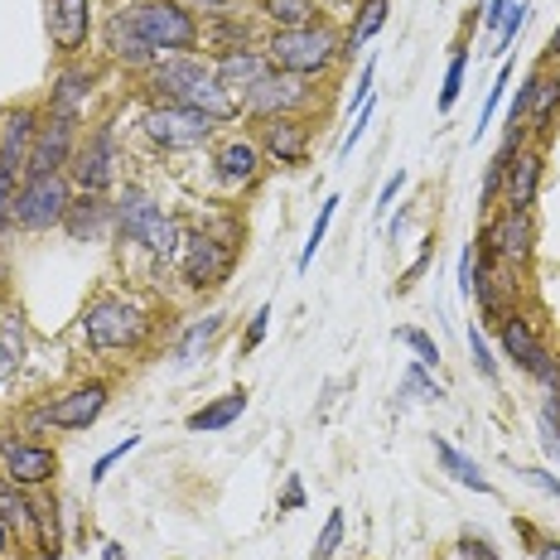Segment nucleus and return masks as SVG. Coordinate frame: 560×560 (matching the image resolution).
<instances>
[{
	"instance_id": "nucleus-19",
	"label": "nucleus",
	"mask_w": 560,
	"mask_h": 560,
	"mask_svg": "<svg viewBox=\"0 0 560 560\" xmlns=\"http://www.w3.org/2000/svg\"><path fill=\"white\" fill-rule=\"evenodd\" d=\"M310 121L305 116H276L261 131V150L276 160V165H300L310 155Z\"/></svg>"
},
{
	"instance_id": "nucleus-47",
	"label": "nucleus",
	"mask_w": 560,
	"mask_h": 560,
	"mask_svg": "<svg viewBox=\"0 0 560 560\" xmlns=\"http://www.w3.org/2000/svg\"><path fill=\"white\" fill-rule=\"evenodd\" d=\"M189 10H194V15H208V20L237 15V5H232V0H189Z\"/></svg>"
},
{
	"instance_id": "nucleus-30",
	"label": "nucleus",
	"mask_w": 560,
	"mask_h": 560,
	"mask_svg": "<svg viewBox=\"0 0 560 560\" xmlns=\"http://www.w3.org/2000/svg\"><path fill=\"white\" fill-rule=\"evenodd\" d=\"M256 10H261L276 30H305L319 20V5H314V0H256Z\"/></svg>"
},
{
	"instance_id": "nucleus-35",
	"label": "nucleus",
	"mask_w": 560,
	"mask_h": 560,
	"mask_svg": "<svg viewBox=\"0 0 560 560\" xmlns=\"http://www.w3.org/2000/svg\"><path fill=\"white\" fill-rule=\"evenodd\" d=\"M338 203H343L338 194H334V198H324V203H319V218H314V228H310V242L300 247V271H310V261L319 256L324 237H329V223H334V213H338Z\"/></svg>"
},
{
	"instance_id": "nucleus-59",
	"label": "nucleus",
	"mask_w": 560,
	"mask_h": 560,
	"mask_svg": "<svg viewBox=\"0 0 560 560\" xmlns=\"http://www.w3.org/2000/svg\"><path fill=\"white\" fill-rule=\"evenodd\" d=\"M0 319H5V310H0Z\"/></svg>"
},
{
	"instance_id": "nucleus-1",
	"label": "nucleus",
	"mask_w": 560,
	"mask_h": 560,
	"mask_svg": "<svg viewBox=\"0 0 560 560\" xmlns=\"http://www.w3.org/2000/svg\"><path fill=\"white\" fill-rule=\"evenodd\" d=\"M261 54L271 58V68L295 78H324L343 58V34L324 20H314L305 30H271V39L261 44Z\"/></svg>"
},
{
	"instance_id": "nucleus-16",
	"label": "nucleus",
	"mask_w": 560,
	"mask_h": 560,
	"mask_svg": "<svg viewBox=\"0 0 560 560\" xmlns=\"http://www.w3.org/2000/svg\"><path fill=\"white\" fill-rule=\"evenodd\" d=\"M49 5V39L63 58L88 49L92 34V0H44Z\"/></svg>"
},
{
	"instance_id": "nucleus-18",
	"label": "nucleus",
	"mask_w": 560,
	"mask_h": 560,
	"mask_svg": "<svg viewBox=\"0 0 560 560\" xmlns=\"http://www.w3.org/2000/svg\"><path fill=\"white\" fill-rule=\"evenodd\" d=\"M34 131H39V112L34 107H10L0 116V165L25 174L30 150H34Z\"/></svg>"
},
{
	"instance_id": "nucleus-28",
	"label": "nucleus",
	"mask_w": 560,
	"mask_h": 560,
	"mask_svg": "<svg viewBox=\"0 0 560 560\" xmlns=\"http://www.w3.org/2000/svg\"><path fill=\"white\" fill-rule=\"evenodd\" d=\"M387 0H363L353 15V25L343 30V58H358V49L372 39V34H382V25H387Z\"/></svg>"
},
{
	"instance_id": "nucleus-13",
	"label": "nucleus",
	"mask_w": 560,
	"mask_h": 560,
	"mask_svg": "<svg viewBox=\"0 0 560 560\" xmlns=\"http://www.w3.org/2000/svg\"><path fill=\"white\" fill-rule=\"evenodd\" d=\"M112 179H116V131L112 126H97L73 150V184H78V194H107Z\"/></svg>"
},
{
	"instance_id": "nucleus-34",
	"label": "nucleus",
	"mask_w": 560,
	"mask_h": 560,
	"mask_svg": "<svg viewBox=\"0 0 560 560\" xmlns=\"http://www.w3.org/2000/svg\"><path fill=\"white\" fill-rule=\"evenodd\" d=\"M34 532H39V556L44 560L63 556V541H58V508L54 503H34Z\"/></svg>"
},
{
	"instance_id": "nucleus-20",
	"label": "nucleus",
	"mask_w": 560,
	"mask_h": 560,
	"mask_svg": "<svg viewBox=\"0 0 560 560\" xmlns=\"http://www.w3.org/2000/svg\"><path fill=\"white\" fill-rule=\"evenodd\" d=\"M266 73H271V58L261 49H228V54H218V63H213V78L232 92V97H247Z\"/></svg>"
},
{
	"instance_id": "nucleus-2",
	"label": "nucleus",
	"mask_w": 560,
	"mask_h": 560,
	"mask_svg": "<svg viewBox=\"0 0 560 560\" xmlns=\"http://www.w3.org/2000/svg\"><path fill=\"white\" fill-rule=\"evenodd\" d=\"M83 338L97 353H136L150 338V314L126 295H97L83 310Z\"/></svg>"
},
{
	"instance_id": "nucleus-7",
	"label": "nucleus",
	"mask_w": 560,
	"mask_h": 560,
	"mask_svg": "<svg viewBox=\"0 0 560 560\" xmlns=\"http://www.w3.org/2000/svg\"><path fill=\"white\" fill-rule=\"evenodd\" d=\"M179 266H184V285L189 290H213L232 276L237 247L228 237H213V232H194V237L179 242Z\"/></svg>"
},
{
	"instance_id": "nucleus-21",
	"label": "nucleus",
	"mask_w": 560,
	"mask_h": 560,
	"mask_svg": "<svg viewBox=\"0 0 560 560\" xmlns=\"http://www.w3.org/2000/svg\"><path fill=\"white\" fill-rule=\"evenodd\" d=\"M208 73H213V68H208V58H198V54H165L150 63V83L160 92H170V102H179L184 92L198 88Z\"/></svg>"
},
{
	"instance_id": "nucleus-29",
	"label": "nucleus",
	"mask_w": 560,
	"mask_h": 560,
	"mask_svg": "<svg viewBox=\"0 0 560 560\" xmlns=\"http://www.w3.org/2000/svg\"><path fill=\"white\" fill-rule=\"evenodd\" d=\"M435 454H440V464H445V474L454 478V483H464V488H474V493H493V483L483 478V469L469 459V454H459L450 445L445 435H435Z\"/></svg>"
},
{
	"instance_id": "nucleus-54",
	"label": "nucleus",
	"mask_w": 560,
	"mask_h": 560,
	"mask_svg": "<svg viewBox=\"0 0 560 560\" xmlns=\"http://www.w3.org/2000/svg\"><path fill=\"white\" fill-rule=\"evenodd\" d=\"M474 271H478L474 247H464V252H459V290H464V295H469V290H474Z\"/></svg>"
},
{
	"instance_id": "nucleus-48",
	"label": "nucleus",
	"mask_w": 560,
	"mask_h": 560,
	"mask_svg": "<svg viewBox=\"0 0 560 560\" xmlns=\"http://www.w3.org/2000/svg\"><path fill=\"white\" fill-rule=\"evenodd\" d=\"M517 5V0H483V30H503V20H508V10Z\"/></svg>"
},
{
	"instance_id": "nucleus-31",
	"label": "nucleus",
	"mask_w": 560,
	"mask_h": 560,
	"mask_svg": "<svg viewBox=\"0 0 560 560\" xmlns=\"http://www.w3.org/2000/svg\"><path fill=\"white\" fill-rule=\"evenodd\" d=\"M556 112H560V78H546V73H536V92H532V107H527V131L536 136H546L551 131V121H556Z\"/></svg>"
},
{
	"instance_id": "nucleus-44",
	"label": "nucleus",
	"mask_w": 560,
	"mask_h": 560,
	"mask_svg": "<svg viewBox=\"0 0 560 560\" xmlns=\"http://www.w3.org/2000/svg\"><path fill=\"white\" fill-rule=\"evenodd\" d=\"M266 329H271V305H256L252 324H247V338H242V353H252V348L266 343Z\"/></svg>"
},
{
	"instance_id": "nucleus-56",
	"label": "nucleus",
	"mask_w": 560,
	"mask_h": 560,
	"mask_svg": "<svg viewBox=\"0 0 560 560\" xmlns=\"http://www.w3.org/2000/svg\"><path fill=\"white\" fill-rule=\"evenodd\" d=\"M10 536H15V527H10L5 517H0V556H5V546H10Z\"/></svg>"
},
{
	"instance_id": "nucleus-43",
	"label": "nucleus",
	"mask_w": 560,
	"mask_h": 560,
	"mask_svg": "<svg viewBox=\"0 0 560 560\" xmlns=\"http://www.w3.org/2000/svg\"><path fill=\"white\" fill-rule=\"evenodd\" d=\"M136 445H140V435H126V440H121V445H116V450H107V454H102V459L92 464V474H88V478H92V488H97L102 478L112 474V464H116V459H126V454H131Z\"/></svg>"
},
{
	"instance_id": "nucleus-23",
	"label": "nucleus",
	"mask_w": 560,
	"mask_h": 560,
	"mask_svg": "<svg viewBox=\"0 0 560 560\" xmlns=\"http://www.w3.org/2000/svg\"><path fill=\"white\" fill-rule=\"evenodd\" d=\"M179 107H194V112H203V116H208V121H213V126H228V121H237V116H242V102L232 97V92H228L223 83H218L213 73H208V78H203V83H198V88H189V92H184V97H179Z\"/></svg>"
},
{
	"instance_id": "nucleus-39",
	"label": "nucleus",
	"mask_w": 560,
	"mask_h": 560,
	"mask_svg": "<svg viewBox=\"0 0 560 560\" xmlns=\"http://www.w3.org/2000/svg\"><path fill=\"white\" fill-rule=\"evenodd\" d=\"M396 338H401V343L416 353V363L440 368V343H435V338H430L425 329H396Z\"/></svg>"
},
{
	"instance_id": "nucleus-25",
	"label": "nucleus",
	"mask_w": 560,
	"mask_h": 560,
	"mask_svg": "<svg viewBox=\"0 0 560 560\" xmlns=\"http://www.w3.org/2000/svg\"><path fill=\"white\" fill-rule=\"evenodd\" d=\"M223 334V314H203V319H189V329L174 343V368H198L208 358V348Z\"/></svg>"
},
{
	"instance_id": "nucleus-14",
	"label": "nucleus",
	"mask_w": 560,
	"mask_h": 560,
	"mask_svg": "<svg viewBox=\"0 0 560 560\" xmlns=\"http://www.w3.org/2000/svg\"><path fill=\"white\" fill-rule=\"evenodd\" d=\"M102 39H107L112 63H121V68H150V63L160 58V54L145 44L140 25H136V5H116L112 15H107V25H102Z\"/></svg>"
},
{
	"instance_id": "nucleus-3",
	"label": "nucleus",
	"mask_w": 560,
	"mask_h": 560,
	"mask_svg": "<svg viewBox=\"0 0 560 560\" xmlns=\"http://www.w3.org/2000/svg\"><path fill=\"white\" fill-rule=\"evenodd\" d=\"M116 232H121V242H140V247L150 256H160V261L179 256V242H184L179 223H174L145 189H136V184L116 198Z\"/></svg>"
},
{
	"instance_id": "nucleus-22",
	"label": "nucleus",
	"mask_w": 560,
	"mask_h": 560,
	"mask_svg": "<svg viewBox=\"0 0 560 560\" xmlns=\"http://www.w3.org/2000/svg\"><path fill=\"white\" fill-rule=\"evenodd\" d=\"M541 170H546L541 150H517L503 174V208H532L536 189H541Z\"/></svg>"
},
{
	"instance_id": "nucleus-11",
	"label": "nucleus",
	"mask_w": 560,
	"mask_h": 560,
	"mask_svg": "<svg viewBox=\"0 0 560 560\" xmlns=\"http://www.w3.org/2000/svg\"><path fill=\"white\" fill-rule=\"evenodd\" d=\"M310 102H314L310 78H295V73H280V68H271V73H266L261 83L242 97V107H247L252 116H261V121H276V116H300Z\"/></svg>"
},
{
	"instance_id": "nucleus-42",
	"label": "nucleus",
	"mask_w": 560,
	"mask_h": 560,
	"mask_svg": "<svg viewBox=\"0 0 560 560\" xmlns=\"http://www.w3.org/2000/svg\"><path fill=\"white\" fill-rule=\"evenodd\" d=\"M469 353H474V368H478V377H483V382H498V358L488 353V338L478 334V329H469Z\"/></svg>"
},
{
	"instance_id": "nucleus-36",
	"label": "nucleus",
	"mask_w": 560,
	"mask_h": 560,
	"mask_svg": "<svg viewBox=\"0 0 560 560\" xmlns=\"http://www.w3.org/2000/svg\"><path fill=\"white\" fill-rule=\"evenodd\" d=\"M406 396H425V401H440V396H445V387H440V382L430 377V368H425V363H411V368H406L401 401H396V406H406Z\"/></svg>"
},
{
	"instance_id": "nucleus-33",
	"label": "nucleus",
	"mask_w": 560,
	"mask_h": 560,
	"mask_svg": "<svg viewBox=\"0 0 560 560\" xmlns=\"http://www.w3.org/2000/svg\"><path fill=\"white\" fill-rule=\"evenodd\" d=\"M0 517H5L15 532L34 527V503L25 498V488H20V483H10L5 474H0Z\"/></svg>"
},
{
	"instance_id": "nucleus-37",
	"label": "nucleus",
	"mask_w": 560,
	"mask_h": 560,
	"mask_svg": "<svg viewBox=\"0 0 560 560\" xmlns=\"http://www.w3.org/2000/svg\"><path fill=\"white\" fill-rule=\"evenodd\" d=\"M464 73H469V49H454L450 68H445V88H440V112H454V102H459V92H464Z\"/></svg>"
},
{
	"instance_id": "nucleus-46",
	"label": "nucleus",
	"mask_w": 560,
	"mask_h": 560,
	"mask_svg": "<svg viewBox=\"0 0 560 560\" xmlns=\"http://www.w3.org/2000/svg\"><path fill=\"white\" fill-rule=\"evenodd\" d=\"M372 83H377V58H368L363 63V73H358V88H353V97H348V107H363V102H372Z\"/></svg>"
},
{
	"instance_id": "nucleus-52",
	"label": "nucleus",
	"mask_w": 560,
	"mask_h": 560,
	"mask_svg": "<svg viewBox=\"0 0 560 560\" xmlns=\"http://www.w3.org/2000/svg\"><path fill=\"white\" fill-rule=\"evenodd\" d=\"M368 121H372V102H363V107H358V121H353V131L343 136V155H348V150L358 145V140L368 136Z\"/></svg>"
},
{
	"instance_id": "nucleus-57",
	"label": "nucleus",
	"mask_w": 560,
	"mask_h": 560,
	"mask_svg": "<svg viewBox=\"0 0 560 560\" xmlns=\"http://www.w3.org/2000/svg\"><path fill=\"white\" fill-rule=\"evenodd\" d=\"M546 49H551V58H560V30H556V39L546 44Z\"/></svg>"
},
{
	"instance_id": "nucleus-5",
	"label": "nucleus",
	"mask_w": 560,
	"mask_h": 560,
	"mask_svg": "<svg viewBox=\"0 0 560 560\" xmlns=\"http://www.w3.org/2000/svg\"><path fill=\"white\" fill-rule=\"evenodd\" d=\"M68 203H73V189H68L63 174H20V189H15V218L25 232H49L63 223Z\"/></svg>"
},
{
	"instance_id": "nucleus-27",
	"label": "nucleus",
	"mask_w": 560,
	"mask_h": 560,
	"mask_svg": "<svg viewBox=\"0 0 560 560\" xmlns=\"http://www.w3.org/2000/svg\"><path fill=\"white\" fill-rule=\"evenodd\" d=\"M88 92H92V73H83V68H68V73H58V83H54V92H49V112L78 116V121H83Z\"/></svg>"
},
{
	"instance_id": "nucleus-53",
	"label": "nucleus",
	"mask_w": 560,
	"mask_h": 560,
	"mask_svg": "<svg viewBox=\"0 0 560 560\" xmlns=\"http://www.w3.org/2000/svg\"><path fill=\"white\" fill-rule=\"evenodd\" d=\"M517 474L527 478V483H536V488H541V493H551L556 503H560V478H551L546 469H517Z\"/></svg>"
},
{
	"instance_id": "nucleus-8",
	"label": "nucleus",
	"mask_w": 560,
	"mask_h": 560,
	"mask_svg": "<svg viewBox=\"0 0 560 560\" xmlns=\"http://www.w3.org/2000/svg\"><path fill=\"white\" fill-rule=\"evenodd\" d=\"M532 247H536V223H532V208H503L493 223H483L478 232V256L483 261H532Z\"/></svg>"
},
{
	"instance_id": "nucleus-10",
	"label": "nucleus",
	"mask_w": 560,
	"mask_h": 560,
	"mask_svg": "<svg viewBox=\"0 0 560 560\" xmlns=\"http://www.w3.org/2000/svg\"><path fill=\"white\" fill-rule=\"evenodd\" d=\"M503 353L517 363L522 372H532L536 382H541L551 396H560V363L551 353H546V343L536 338L532 319H522V314H503Z\"/></svg>"
},
{
	"instance_id": "nucleus-4",
	"label": "nucleus",
	"mask_w": 560,
	"mask_h": 560,
	"mask_svg": "<svg viewBox=\"0 0 560 560\" xmlns=\"http://www.w3.org/2000/svg\"><path fill=\"white\" fill-rule=\"evenodd\" d=\"M136 25H140L145 44L160 58H165V54H194L198 39H203L198 15L189 5H179V0H140V5H136Z\"/></svg>"
},
{
	"instance_id": "nucleus-49",
	"label": "nucleus",
	"mask_w": 560,
	"mask_h": 560,
	"mask_svg": "<svg viewBox=\"0 0 560 560\" xmlns=\"http://www.w3.org/2000/svg\"><path fill=\"white\" fill-rule=\"evenodd\" d=\"M305 508V483H300V474L285 478V493H280V512H300Z\"/></svg>"
},
{
	"instance_id": "nucleus-50",
	"label": "nucleus",
	"mask_w": 560,
	"mask_h": 560,
	"mask_svg": "<svg viewBox=\"0 0 560 560\" xmlns=\"http://www.w3.org/2000/svg\"><path fill=\"white\" fill-rule=\"evenodd\" d=\"M459 556L464 560H498V551L483 541V536H459Z\"/></svg>"
},
{
	"instance_id": "nucleus-15",
	"label": "nucleus",
	"mask_w": 560,
	"mask_h": 560,
	"mask_svg": "<svg viewBox=\"0 0 560 560\" xmlns=\"http://www.w3.org/2000/svg\"><path fill=\"white\" fill-rule=\"evenodd\" d=\"M0 464H5V478L20 488H39L58 474V454L49 445H34V440H5L0 445Z\"/></svg>"
},
{
	"instance_id": "nucleus-40",
	"label": "nucleus",
	"mask_w": 560,
	"mask_h": 560,
	"mask_svg": "<svg viewBox=\"0 0 560 560\" xmlns=\"http://www.w3.org/2000/svg\"><path fill=\"white\" fill-rule=\"evenodd\" d=\"M508 83H512V63H503L498 68V78H493V88H488V102H483V116H478V126H474V136L483 131L488 121L498 116V107H503V92H508Z\"/></svg>"
},
{
	"instance_id": "nucleus-9",
	"label": "nucleus",
	"mask_w": 560,
	"mask_h": 560,
	"mask_svg": "<svg viewBox=\"0 0 560 560\" xmlns=\"http://www.w3.org/2000/svg\"><path fill=\"white\" fill-rule=\"evenodd\" d=\"M145 136L155 140L160 150H198L213 136V121L194 107H179V102H160V107L145 112Z\"/></svg>"
},
{
	"instance_id": "nucleus-51",
	"label": "nucleus",
	"mask_w": 560,
	"mask_h": 560,
	"mask_svg": "<svg viewBox=\"0 0 560 560\" xmlns=\"http://www.w3.org/2000/svg\"><path fill=\"white\" fill-rule=\"evenodd\" d=\"M401 184H406V170H396L387 184H382V194H377V218H387V208H392V198L401 194Z\"/></svg>"
},
{
	"instance_id": "nucleus-41",
	"label": "nucleus",
	"mask_w": 560,
	"mask_h": 560,
	"mask_svg": "<svg viewBox=\"0 0 560 560\" xmlns=\"http://www.w3.org/2000/svg\"><path fill=\"white\" fill-rule=\"evenodd\" d=\"M527 15H532V5H522V0H517V5L508 10L503 30H498V49H493V54H508L512 44H517V34H522V25H527Z\"/></svg>"
},
{
	"instance_id": "nucleus-45",
	"label": "nucleus",
	"mask_w": 560,
	"mask_h": 560,
	"mask_svg": "<svg viewBox=\"0 0 560 560\" xmlns=\"http://www.w3.org/2000/svg\"><path fill=\"white\" fill-rule=\"evenodd\" d=\"M503 174H508V160L493 155V160H488V170H483V208L493 203L498 194H503Z\"/></svg>"
},
{
	"instance_id": "nucleus-38",
	"label": "nucleus",
	"mask_w": 560,
	"mask_h": 560,
	"mask_svg": "<svg viewBox=\"0 0 560 560\" xmlns=\"http://www.w3.org/2000/svg\"><path fill=\"white\" fill-rule=\"evenodd\" d=\"M343 532H348L343 512H329V522H324V532L314 536V551H310V560H334V556H338V546H343Z\"/></svg>"
},
{
	"instance_id": "nucleus-6",
	"label": "nucleus",
	"mask_w": 560,
	"mask_h": 560,
	"mask_svg": "<svg viewBox=\"0 0 560 560\" xmlns=\"http://www.w3.org/2000/svg\"><path fill=\"white\" fill-rule=\"evenodd\" d=\"M107 396L112 387L107 382H83V387H68L63 396H54V401H39L34 411L25 416V430L34 435V430L54 425V430H88L97 425L102 411H107Z\"/></svg>"
},
{
	"instance_id": "nucleus-12",
	"label": "nucleus",
	"mask_w": 560,
	"mask_h": 560,
	"mask_svg": "<svg viewBox=\"0 0 560 560\" xmlns=\"http://www.w3.org/2000/svg\"><path fill=\"white\" fill-rule=\"evenodd\" d=\"M78 150V116H39V131H34V150L25 174H63V165H73Z\"/></svg>"
},
{
	"instance_id": "nucleus-58",
	"label": "nucleus",
	"mask_w": 560,
	"mask_h": 560,
	"mask_svg": "<svg viewBox=\"0 0 560 560\" xmlns=\"http://www.w3.org/2000/svg\"><path fill=\"white\" fill-rule=\"evenodd\" d=\"M314 5H348V0H314Z\"/></svg>"
},
{
	"instance_id": "nucleus-17",
	"label": "nucleus",
	"mask_w": 560,
	"mask_h": 560,
	"mask_svg": "<svg viewBox=\"0 0 560 560\" xmlns=\"http://www.w3.org/2000/svg\"><path fill=\"white\" fill-rule=\"evenodd\" d=\"M58 228H63L73 242H102L116 228V203H107L102 194H78Z\"/></svg>"
},
{
	"instance_id": "nucleus-24",
	"label": "nucleus",
	"mask_w": 560,
	"mask_h": 560,
	"mask_svg": "<svg viewBox=\"0 0 560 560\" xmlns=\"http://www.w3.org/2000/svg\"><path fill=\"white\" fill-rule=\"evenodd\" d=\"M218 174H223L228 184H256V174H261V145L247 136H232L218 145Z\"/></svg>"
},
{
	"instance_id": "nucleus-26",
	"label": "nucleus",
	"mask_w": 560,
	"mask_h": 560,
	"mask_svg": "<svg viewBox=\"0 0 560 560\" xmlns=\"http://www.w3.org/2000/svg\"><path fill=\"white\" fill-rule=\"evenodd\" d=\"M242 411H247V392H228V396H218V401H208V406H198V411L189 416V430L194 435H213V430H228V425H237Z\"/></svg>"
},
{
	"instance_id": "nucleus-32",
	"label": "nucleus",
	"mask_w": 560,
	"mask_h": 560,
	"mask_svg": "<svg viewBox=\"0 0 560 560\" xmlns=\"http://www.w3.org/2000/svg\"><path fill=\"white\" fill-rule=\"evenodd\" d=\"M20 363H25V319L5 310V319H0V382L15 377Z\"/></svg>"
},
{
	"instance_id": "nucleus-55",
	"label": "nucleus",
	"mask_w": 560,
	"mask_h": 560,
	"mask_svg": "<svg viewBox=\"0 0 560 560\" xmlns=\"http://www.w3.org/2000/svg\"><path fill=\"white\" fill-rule=\"evenodd\" d=\"M536 556H541V560H560V541H541V546H536Z\"/></svg>"
}]
</instances>
